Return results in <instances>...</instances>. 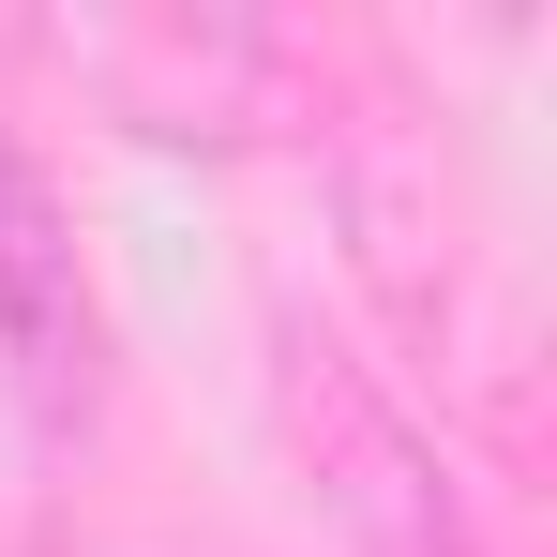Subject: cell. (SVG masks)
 Returning <instances> with one entry per match:
<instances>
[{
	"mask_svg": "<svg viewBox=\"0 0 557 557\" xmlns=\"http://www.w3.org/2000/svg\"><path fill=\"white\" fill-rule=\"evenodd\" d=\"M272 422H286L301 497L347 528V557H482V528H467L437 437L376 392L362 347H332V332H301V317H286V332H272Z\"/></svg>",
	"mask_w": 557,
	"mask_h": 557,
	"instance_id": "cell-1",
	"label": "cell"
},
{
	"mask_svg": "<svg viewBox=\"0 0 557 557\" xmlns=\"http://www.w3.org/2000/svg\"><path fill=\"white\" fill-rule=\"evenodd\" d=\"M0 376L46 437H91V407H106V317H91L76 226H61L46 166L15 151V121H0Z\"/></svg>",
	"mask_w": 557,
	"mask_h": 557,
	"instance_id": "cell-3",
	"label": "cell"
},
{
	"mask_svg": "<svg viewBox=\"0 0 557 557\" xmlns=\"http://www.w3.org/2000/svg\"><path fill=\"white\" fill-rule=\"evenodd\" d=\"M46 61H76L121 136H196V151H242L301 121V46L257 15H76L46 30Z\"/></svg>",
	"mask_w": 557,
	"mask_h": 557,
	"instance_id": "cell-2",
	"label": "cell"
}]
</instances>
